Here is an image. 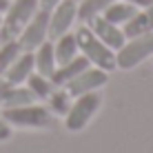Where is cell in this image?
<instances>
[{"mask_svg":"<svg viewBox=\"0 0 153 153\" xmlns=\"http://www.w3.org/2000/svg\"><path fill=\"white\" fill-rule=\"evenodd\" d=\"M102 104V98L98 96L96 91H89V93H82V96L76 98V102L69 107V111L65 115V124L69 131H80L84 129L91 118L96 115V111Z\"/></svg>","mask_w":153,"mask_h":153,"instance_id":"obj_5","label":"cell"},{"mask_svg":"<svg viewBox=\"0 0 153 153\" xmlns=\"http://www.w3.org/2000/svg\"><path fill=\"white\" fill-rule=\"evenodd\" d=\"M33 62H36V71L40 73V76H47L51 78L56 71V51H53V45H51V40H45L38 49L33 51Z\"/></svg>","mask_w":153,"mask_h":153,"instance_id":"obj_14","label":"cell"},{"mask_svg":"<svg viewBox=\"0 0 153 153\" xmlns=\"http://www.w3.org/2000/svg\"><path fill=\"white\" fill-rule=\"evenodd\" d=\"M89 65H91V62H89L84 56H76L73 60L67 62V65L56 67L53 76H51V82H53L56 87H65V84L69 82V80H73L78 73H82L84 69H89Z\"/></svg>","mask_w":153,"mask_h":153,"instance_id":"obj_13","label":"cell"},{"mask_svg":"<svg viewBox=\"0 0 153 153\" xmlns=\"http://www.w3.org/2000/svg\"><path fill=\"white\" fill-rule=\"evenodd\" d=\"M73 2H80V0H73Z\"/></svg>","mask_w":153,"mask_h":153,"instance_id":"obj_27","label":"cell"},{"mask_svg":"<svg viewBox=\"0 0 153 153\" xmlns=\"http://www.w3.org/2000/svg\"><path fill=\"white\" fill-rule=\"evenodd\" d=\"M89 29L93 31V33L98 36L100 40L104 42V45L109 47V49H113V51H120L124 47V42H126V36H124V31L120 29V25H113V22H109L107 18H104L102 13L96 16L93 20H89Z\"/></svg>","mask_w":153,"mask_h":153,"instance_id":"obj_9","label":"cell"},{"mask_svg":"<svg viewBox=\"0 0 153 153\" xmlns=\"http://www.w3.org/2000/svg\"><path fill=\"white\" fill-rule=\"evenodd\" d=\"M107 80H109L107 71L98 69V67H93V69L89 67V69H84L82 73H78L73 80H69L65 87H67V93H69L71 98H78V96H82V93H89V91H96V89L104 87Z\"/></svg>","mask_w":153,"mask_h":153,"instance_id":"obj_8","label":"cell"},{"mask_svg":"<svg viewBox=\"0 0 153 153\" xmlns=\"http://www.w3.org/2000/svg\"><path fill=\"white\" fill-rule=\"evenodd\" d=\"M151 56H153V31L126 40L124 47L115 53V65L120 69H133Z\"/></svg>","mask_w":153,"mask_h":153,"instance_id":"obj_4","label":"cell"},{"mask_svg":"<svg viewBox=\"0 0 153 153\" xmlns=\"http://www.w3.org/2000/svg\"><path fill=\"white\" fill-rule=\"evenodd\" d=\"M0 22H2V13H0Z\"/></svg>","mask_w":153,"mask_h":153,"instance_id":"obj_26","label":"cell"},{"mask_svg":"<svg viewBox=\"0 0 153 153\" xmlns=\"http://www.w3.org/2000/svg\"><path fill=\"white\" fill-rule=\"evenodd\" d=\"M76 40H78V49L82 51V56L87 58L89 62L98 67L102 71H113L115 67V51L109 49L102 40L89 29V25H82L80 29L76 31Z\"/></svg>","mask_w":153,"mask_h":153,"instance_id":"obj_2","label":"cell"},{"mask_svg":"<svg viewBox=\"0 0 153 153\" xmlns=\"http://www.w3.org/2000/svg\"><path fill=\"white\" fill-rule=\"evenodd\" d=\"M76 18H78V2L60 0L51 9V16H49V40H58L60 36H65Z\"/></svg>","mask_w":153,"mask_h":153,"instance_id":"obj_7","label":"cell"},{"mask_svg":"<svg viewBox=\"0 0 153 153\" xmlns=\"http://www.w3.org/2000/svg\"><path fill=\"white\" fill-rule=\"evenodd\" d=\"M33 71H36L33 51H22V53L16 58L13 65L4 71L2 78L7 80V84H22V82H27V78H29Z\"/></svg>","mask_w":153,"mask_h":153,"instance_id":"obj_10","label":"cell"},{"mask_svg":"<svg viewBox=\"0 0 153 153\" xmlns=\"http://www.w3.org/2000/svg\"><path fill=\"white\" fill-rule=\"evenodd\" d=\"M4 89H7V80H4V78H0V93H2Z\"/></svg>","mask_w":153,"mask_h":153,"instance_id":"obj_25","label":"cell"},{"mask_svg":"<svg viewBox=\"0 0 153 153\" xmlns=\"http://www.w3.org/2000/svg\"><path fill=\"white\" fill-rule=\"evenodd\" d=\"M9 138H11V124H7L2 118H0V142H4Z\"/></svg>","mask_w":153,"mask_h":153,"instance_id":"obj_21","label":"cell"},{"mask_svg":"<svg viewBox=\"0 0 153 153\" xmlns=\"http://www.w3.org/2000/svg\"><path fill=\"white\" fill-rule=\"evenodd\" d=\"M27 87L31 89V93L36 96V100H47L51 93H53L56 84L51 82V78L40 76V73L36 71V73H31V76L27 78Z\"/></svg>","mask_w":153,"mask_h":153,"instance_id":"obj_17","label":"cell"},{"mask_svg":"<svg viewBox=\"0 0 153 153\" xmlns=\"http://www.w3.org/2000/svg\"><path fill=\"white\" fill-rule=\"evenodd\" d=\"M0 118L11 126H22V129H45L53 122V115L47 107L42 104H25V107H11V109H2Z\"/></svg>","mask_w":153,"mask_h":153,"instance_id":"obj_3","label":"cell"},{"mask_svg":"<svg viewBox=\"0 0 153 153\" xmlns=\"http://www.w3.org/2000/svg\"><path fill=\"white\" fill-rule=\"evenodd\" d=\"M124 2H131V4H135V7H149V4H153V0H124Z\"/></svg>","mask_w":153,"mask_h":153,"instance_id":"obj_23","label":"cell"},{"mask_svg":"<svg viewBox=\"0 0 153 153\" xmlns=\"http://www.w3.org/2000/svg\"><path fill=\"white\" fill-rule=\"evenodd\" d=\"M40 9V0H13L9 2L7 11L2 13V22H0V45L9 40H18L27 22L36 16Z\"/></svg>","mask_w":153,"mask_h":153,"instance_id":"obj_1","label":"cell"},{"mask_svg":"<svg viewBox=\"0 0 153 153\" xmlns=\"http://www.w3.org/2000/svg\"><path fill=\"white\" fill-rule=\"evenodd\" d=\"M31 102H36V96L31 93L29 87H22V84H7V89L0 93V109L25 107Z\"/></svg>","mask_w":153,"mask_h":153,"instance_id":"obj_11","label":"cell"},{"mask_svg":"<svg viewBox=\"0 0 153 153\" xmlns=\"http://www.w3.org/2000/svg\"><path fill=\"white\" fill-rule=\"evenodd\" d=\"M135 13H138V7L131 4V2H124V0H113V2L102 11V16L113 25H126Z\"/></svg>","mask_w":153,"mask_h":153,"instance_id":"obj_15","label":"cell"},{"mask_svg":"<svg viewBox=\"0 0 153 153\" xmlns=\"http://www.w3.org/2000/svg\"><path fill=\"white\" fill-rule=\"evenodd\" d=\"M111 2L113 0H80L78 2V18L82 22H89V20H93L96 16L102 13Z\"/></svg>","mask_w":153,"mask_h":153,"instance_id":"obj_18","label":"cell"},{"mask_svg":"<svg viewBox=\"0 0 153 153\" xmlns=\"http://www.w3.org/2000/svg\"><path fill=\"white\" fill-rule=\"evenodd\" d=\"M58 2H60V0H40V9H47V11H51V9H53Z\"/></svg>","mask_w":153,"mask_h":153,"instance_id":"obj_22","label":"cell"},{"mask_svg":"<svg viewBox=\"0 0 153 153\" xmlns=\"http://www.w3.org/2000/svg\"><path fill=\"white\" fill-rule=\"evenodd\" d=\"M20 53H22V47H20L18 40H9L0 45V78L4 76V71L13 65Z\"/></svg>","mask_w":153,"mask_h":153,"instance_id":"obj_19","label":"cell"},{"mask_svg":"<svg viewBox=\"0 0 153 153\" xmlns=\"http://www.w3.org/2000/svg\"><path fill=\"white\" fill-rule=\"evenodd\" d=\"M53 51H56V62L58 65H67L69 60L78 56V40H76V33H69L67 31L65 36H60L58 42L53 45Z\"/></svg>","mask_w":153,"mask_h":153,"instance_id":"obj_16","label":"cell"},{"mask_svg":"<svg viewBox=\"0 0 153 153\" xmlns=\"http://www.w3.org/2000/svg\"><path fill=\"white\" fill-rule=\"evenodd\" d=\"M69 93H67V89H53V93H51L49 98V111H53L58 115H67V111H69V107H71V102H69Z\"/></svg>","mask_w":153,"mask_h":153,"instance_id":"obj_20","label":"cell"},{"mask_svg":"<svg viewBox=\"0 0 153 153\" xmlns=\"http://www.w3.org/2000/svg\"><path fill=\"white\" fill-rule=\"evenodd\" d=\"M49 16H51V11L38 9L36 16L27 22V27L18 36V42L22 47V51H36L42 42L49 38Z\"/></svg>","mask_w":153,"mask_h":153,"instance_id":"obj_6","label":"cell"},{"mask_svg":"<svg viewBox=\"0 0 153 153\" xmlns=\"http://www.w3.org/2000/svg\"><path fill=\"white\" fill-rule=\"evenodd\" d=\"M122 31H124L126 40L135 38V36H142V33H151V31H153V4L144 7L142 11L135 13L126 25H122Z\"/></svg>","mask_w":153,"mask_h":153,"instance_id":"obj_12","label":"cell"},{"mask_svg":"<svg viewBox=\"0 0 153 153\" xmlns=\"http://www.w3.org/2000/svg\"><path fill=\"white\" fill-rule=\"evenodd\" d=\"M9 2H11V0H0V13H4V11H7Z\"/></svg>","mask_w":153,"mask_h":153,"instance_id":"obj_24","label":"cell"}]
</instances>
